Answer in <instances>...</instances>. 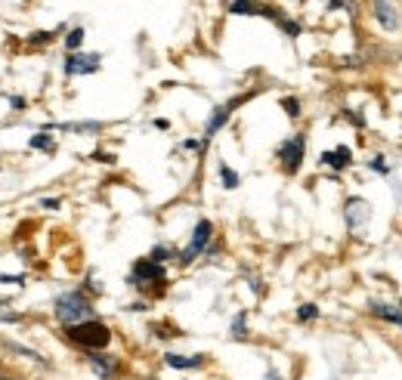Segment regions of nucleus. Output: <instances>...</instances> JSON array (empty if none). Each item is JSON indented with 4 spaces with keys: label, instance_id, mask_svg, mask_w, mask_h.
Listing matches in <instances>:
<instances>
[{
    "label": "nucleus",
    "instance_id": "36",
    "mask_svg": "<svg viewBox=\"0 0 402 380\" xmlns=\"http://www.w3.org/2000/svg\"><path fill=\"white\" fill-rule=\"evenodd\" d=\"M0 167H3V164H0Z\"/></svg>",
    "mask_w": 402,
    "mask_h": 380
},
{
    "label": "nucleus",
    "instance_id": "3",
    "mask_svg": "<svg viewBox=\"0 0 402 380\" xmlns=\"http://www.w3.org/2000/svg\"><path fill=\"white\" fill-rule=\"evenodd\" d=\"M127 284L149 294H164L168 288V269L161 263L149 260V257H140V260L131 266V275H127Z\"/></svg>",
    "mask_w": 402,
    "mask_h": 380
},
{
    "label": "nucleus",
    "instance_id": "1",
    "mask_svg": "<svg viewBox=\"0 0 402 380\" xmlns=\"http://www.w3.org/2000/svg\"><path fill=\"white\" fill-rule=\"evenodd\" d=\"M53 315L62 328H71L87 319H96V310H93V300L77 288V291H62L59 297L53 300Z\"/></svg>",
    "mask_w": 402,
    "mask_h": 380
},
{
    "label": "nucleus",
    "instance_id": "11",
    "mask_svg": "<svg viewBox=\"0 0 402 380\" xmlns=\"http://www.w3.org/2000/svg\"><path fill=\"white\" fill-rule=\"evenodd\" d=\"M103 121H56V124H44L40 130H59V133H99L103 130Z\"/></svg>",
    "mask_w": 402,
    "mask_h": 380
},
{
    "label": "nucleus",
    "instance_id": "27",
    "mask_svg": "<svg viewBox=\"0 0 402 380\" xmlns=\"http://www.w3.org/2000/svg\"><path fill=\"white\" fill-rule=\"evenodd\" d=\"M38 204L47 207V211H59V207H62V198H40Z\"/></svg>",
    "mask_w": 402,
    "mask_h": 380
},
{
    "label": "nucleus",
    "instance_id": "19",
    "mask_svg": "<svg viewBox=\"0 0 402 380\" xmlns=\"http://www.w3.org/2000/svg\"><path fill=\"white\" fill-rule=\"evenodd\" d=\"M220 179H223V189H239V183H241V176L235 174L232 167H229V164H220Z\"/></svg>",
    "mask_w": 402,
    "mask_h": 380
},
{
    "label": "nucleus",
    "instance_id": "14",
    "mask_svg": "<svg viewBox=\"0 0 402 380\" xmlns=\"http://www.w3.org/2000/svg\"><path fill=\"white\" fill-rule=\"evenodd\" d=\"M368 312L378 315V319L390 321V325H399L402 328V310H396V306H387V303H378V300H371L368 303Z\"/></svg>",
    "mask_w": 402,
    "mask_h": 380
},
{
    "label": "nucleus",
    "instance_id": "21",
    "mask_svg": "<svg viewBox=\"0 0 402 380\" xmlns=\"http://www.w3.org/2000/svg\"><path fill=\"white\" fill-rule=\"evenodd\" d=\"M149 260H155V263H168V260H177V250L174 248H168V245H155L152 248V254H149Z\"/></svg>",
    "mask_w": 402,
    "mask_h": 380
},
{
    "label": "nucleus",
    "instance_id": "33",
    "mask_svg": "<svg viewBox=\"0 0 402 380\" xmlns=\"http://www.w3.org/2000/svg\"><path fill=\"white\" fill-rule=\"evenodd\" d=\"M0 374H6V368H0Z\"/></svg>",
    "mask_w": 402,
    "mask_h": 380
},
{
    "label": "nucleus",
    "instance_id": "30",
    "mask_svg": "<svg viewBox=\"0 0 402 380\" xmlns=\"http://www.w3.org/2000/svg\"><path fill=\"white\" fill-rule=\"evenodd\" d=\"M152 124L158 127V130H168V127H170V121H168V118H155Z\"/></svg>",
    "mask_w": 402,
    "mask_h": 380
},
{
    "label": "nucleus",
    "instance_id": "8",
    "mask_svg": "<svg viewBox=\"0 0 402 380\" xmlns=\"http://www.w3.org/2000/svg\"><path fill=\"white\" fill-rule=\"evenodd\" d=\"M245 99H251V96H235V99H229V102H223V105H217V109L211 112V118H207V124H204V136H201V142H211L214 136H217L220 130H223V127L229 124V118H232V112L239 109L241 102H245Z\"/></svg>",
    "mask_w": 402,
    "mask_h": 380
},
{
    "label": "nucleus",
    "instance_id": "2",
    "mask_svg": "<svg viewBox=\"0 0 402 380\" xmlns=\"http://www.w3.org/2000/svg\"><path fill=\"white\" fill-rule=\"evenodd\" d=\"M66 340L71 347L84 349V353H96V349H105L112 343V328L99 319H87L81 325L66 328Z\"/></svg>",
    "mask_w": 402,
    "mask_h": 380
},
{
    "label": "nucleus",
    "instance_id": "24",
    "mask_svg": "<svg viewBox=\"0 0 402 380\" xmlns=\"http://www.w3.org/2000/svg\"><path fill=\"white\" fill-rule=\"evenodd\" d=\"M315 319H319V306L315 303H304L297 310V321H315Z\"/></svg>",
    "mask_w": 402,
    "mask_h": 380
},
{
    "label": "nucleus",
    "instance_id": "7",
    "mask_svg": "<svg viewBox=\"0 0 402 380\" xmlns=\"http://www.w3.org/2000/svg\"><path fill=\"white\" fill-rule=\"evenodd\" d=\"M368 220H371V204L365 202V198H347L343 202V223H347V229L353 235H362V229L368 226Z\"/></svg>",
    "mask_w": 402,
    "mask_h": 380
},
{
    "label": "nucleus",
    "instance_id": "32",
    "mask_svg": "<svg viewBox=\"0 0 402 380\" xmlns=\"http://www.w3.org/2000/svg\"><path fill=\"white\" fill-rule=\"evenodd\" d=\"M0 380H22V377H16V374H0Z\"/></svg>",
    "mask_w": 402,
    "mask_h": 380
},
{
    "label": "nucleus",
    "instance_id": "28",
    "mask_svg": "<svg viewBox=\"0 0 402 380\" xmlns=\"http://www.w3.org/2000/svg\"><path fill=\"white\" fill-rule=\"evenodd\" d=\"M25 105H28L25 96H10V109L13 112H25Z\"/></svg>",
    "mask_w": 402,
    "mask_h": 380
},
{
    "label": "nucleus",
    "instance_id": "13",
    "mask_svg": "<svg viewBox=\"0 0 402 380\" xmlns=\"http://www.w3.org/2000/svg\"><path fill=\"white\" fill-rule=\"evenodd\" d=\"M207 358L201 356V353H195V356H179V353H168L164 356V365L168 368H177V371H192V368H201Z\"/></svg>",
    "mask_w": 402,
    "mask_h": 380
},
{
    "label": "nucleus",
    "instance_id": "34",
    "mask_svg": "<svg viewBox=\"0 0 402 380\" xmlns=\"http://www.w3.org/2000/svg\"><path fill=\"white\" fill-rule=\"evenodd\" d=\"M0 368H3V358H0Z\"/></svg>",
    "mask_w": 402,
    "mask_h": 380
},
{
    "label": "nucleus",
    "instance_id": "18",
    "mask_svg": "<svg viewBox=\"0 0 402 380\" xmlns=\"http://www.w3.org/2000/svg\"><path fill=\"white\" fill-rule=\"evenodd\" d=\"M84 38H87V31L77 25V28H68L66 38H62V44H66L68 53H77V50H81V44H84Z\"/></svg>",
    "mask_w": 402,
    "mask_h": 380
},
{
    "label": "nucleus",
    "instance_id": "22",
    "mask_svg": "<svg viewBox=\"0 0 402 380\" xmlns=\"http://www.w3.org/2000/svg\"><path fill=\"white\" fill-rule=\"evenodd\" d=\"M276 25L282 28V31L288 34L291 40H294V38H300V31H304V28H300V22H294V19H288V16H285V13H282V16L276 19Z\"/></svg>",
    "mask_w": 402,
    "mask_h": 380
},
{
    "label": "nucleus",
    "instance_id": "6",
    "mask_svg": "<svg viewBox=\"0 0 402 380\" xmlns=\"http://www.w3.org/2000/svg\"><path fill=\"white\" fill-rule=\"evenodd\" d=\"M103 68V56L99 53H68V59L62 62V75L66 77H84V75H96Z\"/></svg>",
    "mask_w": 402,
    "mask_h": 380
},
{
    "label": "nucleus",
    "instance_id": "23",
    "mask_svg": "<svg viewBox=\"0 0 402 380\" xmlns=\"http://www.w3.org/2000/svg\"><path fill=\"white\" fill-rule=\"evenodd\" d=\"M282 109H285V114H288V118L297 121V118H300V99H297V96H285V99H282Z\"/></svg>",
    "mask_w": 402,
    "mask_h": 380
},
{
    "label": "nucleus",
    "instance_id": "9",
    "mask_svg": "<svg viewBox=\"0 0 402 380\" xmlns=\"http://www.w3.org/2000/svg\"><path fill=\"white\" fill-rule=\"evenodd\" d=\"M371 16L384 31H399L402 28V13L396 0H371Z\"/></svg>",
    "mask_w": 402,
    "mask_h": 380
},
{
    "label": "nucleus",
    "instance_id": "31",
    "mask_svg": "<svg viewBox=\"0 0 402 380\" xmlns=\"http://www.w3.org/2000/svg\"><path fill=\"white\" fill-rule=\"evenodd\" d=\"M263 380H285V377H282V374H278V371H276V368H269V371H267V377H263Z\"/></svg>",
    "mask_w": 402,
    "mask_h": 380
},
{
    "label": "nucleus",
    "instance_id": "15",
    "mask_svg": "<svg viewBox=\"0 0 402 380\" xmlns=\"http://www.w3.org/2000/svg\"><path fill=\"white\" fill-rule=\"evenodd\" d=\"M66 31H68L66 25H59L56 31H31V34L25 38V44H28V47H47L50 40H56L59 34H66Z\"/></svg>",
    "mask_w": 402,
    "mask_h": 380
},
{
    "label": "nucleus",
    "instance_id": "25",
    "mask_svg": "<svg viewBox=\"0 0 402 380\" xmlns=\"http://www.w3.org/2000/svg\"><path fill=\"white\" fill-rule=\"evenodd\" d=\"M0 284H16V288H25V275H13V272H0Z\"/></svg>",
    "mask_w": 402,
    "mask_h": 380
},
{
    "label": "nucleus",
    "instance_id": "35",
    "mask_svg": "<svg viewBox=\"0 0 402 380\" xmlns=\"http://www.w3.org/2000/svg\"><path fill=\"white\" fill-rule=\"evenodd\" d=\"M399 310H402V300H399Z\"/></svg>",
    "mask_w": 402,
    "mask_h": 380
},
{
    "label": "nucleus",
    "instance_id": "26",
    "mask_svg": "<svg viewBox=\"0 0 402 380\" xmlns=\"http://www.w3.org/2000/svg\"><path fill=\"white\" fill-rule=\"evenodd\" d=\"M368 167H371V170H375V174H390V164H387V161H384V155H378V158H375V161H368Z\"/></svg>",
    "mask_w": 402,
    "mask_h": 380
},
{
    "label": "nucleus",
    "instance_id": "29",
    "mask_svg": "<svg viewBox=\"0 0 402 380\" xmlns=\"http://www.w3.org/2000/svg\"><path fill=\"white\" fill-rule=\"evenodd\" d=\"M90 158L93 161H103V164H114V155H109V152H93Z\"/></svg>",
    "mask_w": 402,
    "mask_h": 380
},
{
    "label": "nucleus",
    "instance_id": "12",
    "mask_svg": "<svg viewBox=\"0 0 402 380\" xmlns=\"http://www.w3.org/2000/svg\"><path fill=\"white\" fill-rule=\"evenodd\" d=\"M325 167H332V170H347L350 164H353V152H350L347 146H337V149H332V152H322V158H319Z\"/></svg>",
    "mask_w": 402,
    "mask_h": 380
},
{
    "label": "nucleus",
    "instance_id": "5",
    "mask_svg": "<svg viewBox=\"0 0 402 380\" xmlns=\"http://www.w3.org/2000/svg\"><path fill=\"white\" fill-rule=\"evenodd\" d=\"M276 158H278V164H282L285 174L294 176L300 167H304V158H306V136H304V133L288 136V139H285L282 146H278Z\"/></svg>",
    "mask_w": 402,
    "mask_h": 380
},
{
    "label": "nucleus",
    "instance_id": "4",
    "mask_svg": "<svg viewBox=\"0 0 402 380\" xmlns=\"http://www.w3.org/2000/svg\"><path fill=\"white\" fill-rule=\"evenodd\" d=\"M211 238H214V223L211 220H198L195 229H192V238L183 250H177V263L179 266H192L207 248H211Z\"/></svg>",
    "mask_w": 402,
    "mask_h": 380
},
{
    "label": "nucleus",
    "instance_id": "20",
    "mask_svg": "<svg viewBox=\"0 0 402 380\" xmlns=\"http://www.w3.org/2000/svg\"><path fill=\"white\" fill-rule=\"evenodd\" d=\"M229 334L235 337V340H241V337H248V312H239L232 319V325H229Z\"/></svg>",
    "mask_w": 402,
    "mask_h": 380
},
{
    "label": "nucleus",
    "instance_id": "10",
    "mask_svg": "<svg viewBox=\"0 0 402 380\" xmlns=\"http://www.w3.org/2000/svg\"><path fill=\"white\" fill-rule=\"evenodd\" d=\"M87 365H90V371H93V374H96L99 380H114V377H118V371H121L118 356L105 353V349L87 353Z\"/></svg>",
    "mask_w": 402,
    "mask_h": 380
},
{
    "label": "nucleus",
    "instance_id": "17",
    "mask_svg": "<svg viewBox=\"0 0 402 380\" xmlns=\"http://www.w3.org/2000/svg\"><path fill=\"white\" fill-rule=\"evenodd\" d=\"M28 149H38V152L53 155L56 152V142H53V136H50L47 130H40V133H34L31 139H28Z\"/></svg>",
    "mask_w": 402,
    "mask_h": 380
},
{
    "label": "nucleus",
    "instance_id": "16",
    "mask_svg": "<svg viewBox=\"0 0 402 380\" xmlns=\"http://www.w3.org/2000/svg\"><path fill=\"white\" fill-rule=\"evenodd\" d=\"M229 13L232 16H260V0H232Z\"/></svg>",
    "mask_w": 402,
    "mask_h": 380
}]
</instances>
